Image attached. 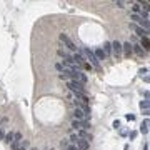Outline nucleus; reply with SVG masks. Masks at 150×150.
I'll return each instance as SVG.
<instances>
[{"mask_svg": "<svg viewBox=\"0 0 150 150\" xmlns=\"http://www.w3.org/2000/svg\"><path fill=\"white\" fill-rule=\"evenodd\" d=\"M102 50H103V53H105L107 57L110 55V53H112V45H110V42H105V44H103V48H102Z\"/></svg>", "mask_w": 150, "mask_h": 150, "instance_id": "nucleus-13", "label": "nucleus"}, {"mask_svg": "<svg viewBox=\"0 0 150 150\" xmlns=\"http://www.w3.org/2000/svg\"><path fill=\"white\" fill-rule=\"evenodd\" d=\"M140 132H142V134H148V119H145L143 123L140 125Z\"/></svg>", "mask_w": 150, "mask_h": 150, "instance_id": "nucleus-16", "label": "nucleus"}, {"mask_svg": "<svg viewBox=\"0 0 150 150\" xmlns=\"http://www.w3.org/2000/svg\"><path fill=\"white\" fill-rule=\"evenodd\" d=\"M72 127L75 130H90V122H83V120H72Z\"/></svg>", "mask_w": 150, "mask_h": 150, "instance_id": "nucleus-4", "label": "nucleus"}, {"mask_svg": "<svg viewBox=\"0 0 150 150\" xmlns=\"http://www.w3.org/2000/svg\"><path fill=\"white\" fill-rule=\"evenodd\" d=\"M75 147L79 150H88V147H90V143L85 142V140H82V138H79L77 142H75Z\"/></svg>", "mask_w": 150, "mask_h": 150, "instance_id": "nucleus-9", "label": "nucleus"}, {"mask_svg": "<svg viewBox=\"0 0 150 150\" xmlns=\"http://www.w3.org/2000/svg\"><path fill=\"white\" fill-rule=\"evenodd\" d=\"M4 138H5V134H4V130L0 128V140H4Z\"/></svg>", "mask_w": 150, "mask_h": 150, "instance_id": "nucleus-25", "label": "nucleus"}, {"mask_svg": "<svg viewBox=\"0 0 150 150\" xmlns=\"http://www.w3.org/2000/svg\"><path fill=\"white\" fill-rule=\"evenodd\" d=\"M140 47H143V50H145V52H148V48H150L148 37H142V45H140Z\"/></svg>", "mask_w": 150, "mask_h": 150, "instance_id": "nucleus-14", "label": "nucleus"}, {"mask_svg": "<svg viewBox=\"0 0 150 150\" xmlns=\"http://www.w3.org/2000/svg\"><path fill=\"white\" fill-rule=\"evenodd\" d=\"M114 4H115V5H117V7H120V8H122V7H123V2H114Z\"/></svg>", "mask_w": 150, "mask_h": 150, "instance_id": "nucleus-26", "label": "nucleus"}, {"mask_svg": "<svg viewBox=\"0 0 150 150\" xmlns=\"http://www.w3.org/2000/svg\"><path fill=\"white\" fill-rule=\"evenodd\" d=\"M130 18L134 20V22H137V24H138V22H140V20H142V18H140V15H138V13H132V15H130Z\"/></svg>", "mask_w": 150, "mask_h": 150, "instance_id": "nucleus-19", "label": "nucleus"}, {"mask_svg": "<svg viewBox=\"0 0 150 150\" xmlns=\"http://www.w3.org/2000/svg\"><path fill=\"white\" fill-rule=\"evenodd\" d=\"M125 119L128 120V122H134V120H135V115H134V114H127V115H125Z\"/></svg>", "mask_w": 150, "mask_h": 150, "instance_id": "nucleus-20", "label": "nucleus"}, {"mask_svg": "<svg viewBox=\"0 0 150 150\" xmlns=\"http://www.w3.org/2000/svg\"><path fill=\"white\" fill-rule=\"evenodd\" d=\"M114 128H120V122H119V120H115V122H114Z\"/></svg>", "mask_w": 150, "mask_h": 150, "instance_id": "nucleus-23", "label": "nucleus"}, {"mask_svg": "<svg viewBox=\"0 0 150 150\" xmlns=\"http://www.w3.org/2000/svg\"><path fill=\"white\" fill-rule=\"evenodd\" d=\"M135 137H137V132H130V140H134Z\"/></svg>", "mask_w": 150, "mask_h": 150, "instance_id": "nucleus-24", "label": "nucleus"}, {"mask_svg": "<svg viewBox=\"0 0 150 150\" xmlns=\"http://www.w3.org/2000/svg\"><path fill=\"white\" fill-rule=\"evenodd\" d=\"M130 28H132V30H135V32H137V35H140V37H148V32L143 30L142 27H138V25H135V24H130Z\"/></svg>", "mask_w": 150, "mask_h": 150, "instance_id": "nucleus-7", "label": "nucleus"}, {"mask_svg": "<svg viewBox=\"0 0 150 150\" xmlns=\"http://www.w3.org/2000/svg\"><path fill=\"white\" fill-rule=\"evenodd\" d=\"M140 108L143 110L145 115H148V100H142V102H140Z\"/></svg>", "mask_w": 150, "mask_h": 150, "instance_id": "nucleus-15", "label": "nucleus"}, {"mask_svg": "<svg viewBox=\"0 0 150 150\" xmlns=\"http://www.w3.org/2000/svg\"><path fill=\"white\" fill-rule=\"evenodd\" d=\"M122 50L125 52V57H130V55H132V52H134V50H132V45L128 44V42L122 44Z\"/></svg>", "mask_w": 150, "mask_h": 150, "instance_id": "nucleus-10", "label": "nucleus"}, {"mask_svg": "<svg viewBox=\"0 0 150 150\" xmlns=\"http://www.w3.org/2000/svg\"><path fill=\"white\" fill-rule=\"evenodd\" d=\"M93 53H95V57H97V60H99V62H100V60H105V59H107V55L103 53L102 48H97V50H95Z\"/></svg>", "mask_w": 150, "mask_h": 150, "instance_id": "nucleus-11", "label": "nucleus"}, {"mask_svg": "<svg viewBox=\"0 0 150 150\" xmlns=\"http://www.w3.org/2000/svg\"><path fill=\"white\" fill-rule=\"evenodd\" d=\"M13 135H15V134H13V132H10V134H7V135H5V138H4V140H5L7 143H12V142H13Z\"/></svg>", "mask_w": 150, "mask_h": 150, "instance_id": "nucleus-18", "label": "nucleus"}, {"mask_svg": "<svg viewBox=\"0 0 150 150\" xmlns=\"http://www.w3.org/2000/svg\"><path fill=\"white\" fill-rule=\"evenodd\" d=\"M60 42H62L63 45H65V48H67V50H77V47H75V44L73 42H72L70 40V37L67 35V33H60Z\"/></svg>", "mask_w": 150, "mask_h": 150, "instance_id": "nucleus-3", "label": "nucleus"}, {"mask_svg": "<svg viewBox=\"0 0 150 150\" xmlns=\"http://www.w3.org/2000/svg\"><path fill=\"white\" fill-rule=\"evenodd\" d=\"M55 68H57L59 72H62V70H63V65H62V63H55Z\"/></svg>", "mask_w": 150, "mask_h": 150, "instance_id": "nucleus-21", "label": "nucleus"}, {"mask_svg": "<svg viewBox=\"0 0 150 150\" xmlns=\"http://www.w3.org/2000/svg\"><path fill=\"white\" fill-rule=\"evenodd\" d=\"M110 45H112V50H114V53H115V57H119L120 53H122V44L120 42H110Z\"/></svg>", "mask_w": 150, "mask_h": 150, "instance_id": "nucleus-8", "label": "nucleus"}, {"mask_svg": "<svg viewBox=\"0 0 150 150\" xmlns=\"http://www.w3.org/2000/svg\"><path fill=\"white\" fill-rule=\"evenodd\" d=\"M67 150H79V148H77V147H75V145H70V147H68Z\"/></svg>", "mask_w": 150, "mask_h": 150, "instance_id": "nucleus-27", "label": "nucleus"}, {"mask_svg": "<svg viewBox=\"0 0 150 150\" xmlns=\"http://www.w3.org/2000/svg\"><path fill=\"white\" fill-rule=\"evenodd\" d=\"M82 55H83V59L85 60H88V65L90 67H93V68H97V70H100V62L97 60V57H95V53H93V50H90V48H83L82 50Z\"/></svg>", "mask_w": 150, "mask_h": 150, "instance_id": "nucleus-1", "label": "nucleus"}, {"mask_svg": "<svg viewBox=\"0 0 150 150\" xmlns=\"http://www.w3.org/2000/svg\"><path fill=\"white\" fill-rule=\"evenodd\" d=\"M132 50H135V53H137V55H147V52L143 50L142 47H140V45H132Z\"/></svg>", "mask_w": 150, "mask_h": 150, "instance_id": "nucleus-12", "label": "nucleus"}, {"mask_svg": "<svg viewBox=\"0 0 150 150\" xmlns=\"http://www.w3.org/2000/svg\"><path fill=\"white\" fill-rule=\"evenodd\" d=\"M140 10H142V7L138 5V2H134V4H132V12H134V13H138Z\"/></svg>", "mask_w": 150, "mask_h": 150, "instance_id": "nucleus-17", "label": "nucleus"}, {"mask_svg": "<svg viewBox=\"0 0 150 150\" xmlns=\"http://www.w3.org/2000/svg\"><path fill=\"white\" fill-rule=\"evenodd\" d=\"M77 140H79V137H77V135L73 134V135H72V137H70V142H73V143H75V142H77Z\"/></svg>", "mask_w": 150, "mask_h": 150, "instance_id": "nucleus-22", "label": "nucleus"}, {"mask_svg": "<svg viewBox=\"0 0 150 150\" xmlns=\"http://www.w3.org/2000/svg\"><path fill=\"white\" fill-rule=\"evenodd\" d=\"M73 119H75V120H83V122H88V120H90V115H87L85 112L80 110V108H75V110H73Z\"/></svg>", "mask_w": 150, "mask_h": 150, "instance_id": "nucleus-5", "label": "nucleus"}, {"mask_svg": "<svg viewBox=\"0 0 150 150\" xmlns=\"http://www.w3.org/2000/svg\"><path fill=\"white\" fill-rule=\"evenodd\" d=\"M77 137L82 138V140H85V142H88V143H90V140L93 138L88 130H79V132H77Z\"/></svg>", "mask_w": 150, "mask_h": 150, "instance_id": "nucleus-6", "label": "nucleus"}, {"mask_svg": "<svg viewBox=\"0 0 150 150\" xmlns=\"http://www.w3.org/2000/svg\"><path fill=\"white\" fill-rule=\"evenodd\" d=\"M67 87L72 93H85V85L77 80H67Z\"/></svg>", "mask_w": 150, "mask_h": 150, "instance_id": "nucleus-2", "label": "nucleus"}]
</instances>
